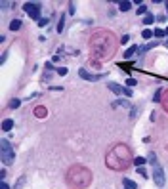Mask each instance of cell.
I'll use <instances>...</instances> for the list:
<instances>
[{"label": "cell", "instance_id": "obj_7", "mask_svg": "<svg viewBox=\"0 0 168 189\" xmlns=\"http://www.w3.org/2000/svg\"><path fill=\"white\" fill-rule=\"evenodd\" d=\"M113 107H126V109H130V101H126V99H116L115 103H113Z\"/></svg>", "mask_w": 168, "mask_h": 189}, {"label": "cell", "instance_id": "obj_21", "mask_svg": "<svg viewBox=\"0 0 168 189\" xmlns=\"http://www.w3.org/2000/svg\"><path fill=\"white\" fill-rule=\"evenodd\" d=\"M57 75H59V77H65V75H67V67H59V69H57Z\"/></svg>", "mask_w": 168, "mask_h": 189}, {"label": "cell", "instance_id": "obj_28", "mask_svg": "<svg viewBox=\"0 0 168 189\" xmlns=\"http://www.w3.org/2000/svg\"><path fill=\"white\" fill-rule=\"evenodd\" d=\"M0 189H12V187L6 184V181H2V184H0Z\"/></svg>", "mask_w": 168, "mask_h": 189}, {"label": "cell", "instance_id": "obj_14", "mask_svg": "<svg viewBox=\"0 0 168 189\" xmlns=\"http://www.w3.org/2000/svg\"><path fill=\"white\" fill-rule=\"evenodd\" d=\"M136 13H138V16H143V13L147 16V6H145V4H143V6H140V8L136 10Z\"/></svg>", "mask_w": 168, "mask_h": 189}, {"label": "cell", "instance_id": "obj_31", "mask_svg": "<svg viewBox=\"0 0 168 189\" xmlns=\"http://www.w3.org/2000/svg\"><path fill=\"white\" fill-rule=\"evenodd\" d=\"M166 6H168V2H166Z\"/></svg>", "mask_w": 168, "mask_h": 189}, {"label": "cell", "instance_id": "obj_18", "mask_svg": "<svg viewBox=\"0 0 168 189\" xmlns=\"http://www.w3.org/2000/svg\"><path fill=\"white\" fill-rule=\"evenodd\" d=\"M63 27H65V16H61V21L57 23V31H59V33H63Z\"/></svg>", "mask_w": 168, "mask_h": 189}, {"label": "cell", "instance_id": "obj_29", "mask_svg": "<svg viewBox=\"0 0 168 189\" xmlns=\"http://www.w3.org/2000/svg\"><path fill=\"white\" fill-rule=\"evenodd\" d=\"M157 21H160V23H163V21H166V16H157Z\"/></svg>", "mask_w": 168, "mask_h": 189}, {"label": "cell", "instance_id": "obj_17", "mask_svg": "<svg viewBox=\"0 0 168 189\" xmlns=\"http://www.w3.org/2000/svg\"><path fill=\"white\" fill-rule=\"evenodd\" d=\"M153 21H155V17H153L151 13H147V16H145V19H143V23H145V25H151Z\"/></svg>", "mask_w": 168, "mask_h": 189}, {"label": "cell", "instance_id": "obj_11", "mask_svg": "<svg viewBox=\"0 0 168 189\" xmlns=\"http://www.w3.org/2000/svg\"><path fill=\"white\" fill-rule=\"evenodd\" d=\"M136 50H138V46H130L126 52H124V57H132V55L136 54Z\"/></svg>", "mask_w": 168, "mask_h": 189}, {"label": "cell", "instance_id": "obj_13", "mask_svg": "<svg viewBox=\"0 0 168 189\" xmlns=\"http://www.w3.org/2000/svg\"><path fill=\"white\" fill-rule=\"evenodd\" d=\"M130 6H132L130 2H120V4H119V8H120V12H128V10H130Z\"/></svg>", "mask_w": 168, "mask_h": 189}, {"label": "cell", "instance_id": "obj_15", "mask_svg": "<svg viewBox=\"0 0 168 189\" xmlns=\"http://www.w3.org/2000/svg\"><path fill=\"white\" fill-rule=\"evenodd\" d=\"M141 36H143V38H145V40H149V38H151V36H155V34H153V31H149V29H145V31L141 33Z\"/></svg>", "mask_w": 168, "mask_h": 189}, {"label": "cell", "instance_id": "obj_16", "mask_svg": "<svg viewBox=\"0 0 168 189\" xmlns=\"http://www.w3.org/2000/svg\"><path fill=\"white\" fill-rule=\"evenodd\" d=\"M138 174H140V176H143V178H149V174H147V170H145L143 166H138Z\"/></svg>", "mask_w": 168, "mask_h": 189}, {"label": "cell", "instance_id": "obj_26", "mask_svg": "<svg viewBox=\"0 0 168 189\" xmlns=\"http://www.w3.org/2000/svg\"><path fill=\"white\" fill-rule=\"evenodd\" d=\"M128 40H130V38H128V34H124L122 38H120V42H122V44H128Z\"/></svg>", "mask_w": 168, "mask_h": 189}, {"label": "cell", "instance_id": "obj_4", "mask_svg": "<svg viewBox=\"0 0 168 189\" xmlns=\"http://www.w3.org/2000/svg\"><path fill=\"white\" fill-rule=\"evenodd\" d=\"M78 77L80 78H84V80H98L99 78V75H90L88 71H84V69H80L78 71Z\"/></svg>", "mask_w": 168, "mask_h": 189}, {"label": "cell", "instance_id": "obj_24", "mask_svg": "<svg viewBox=\"0 0 168 189\" xmlns=\"http://www.w3.org/2000/svg\"><path fill=\"white\" fill-rule=\"evenodd\" d=\"M48 21H50V19H46V17H42V19L38 21V25H40V27H44V25H48Z\"/></svg>", "mask_w": 168, "mask_h": 189}, {"label": "cell", "instance_id": "obj_3", "mask_svg": "<svg viewBox=\"0 0 168 189\" xmlns=\"http://www.w3.org/2000/svg\"><path fill=\"white\" fill-rule=\"evenodd\" d=\"M23 10L31 16L33 19H42L40 17V4H34V2H27V4H23Z\"/></svg>", "mask_w": 168, "mask_h": 189}, {"label": "cell", "instance_id": "obj_2", "mask_svg": "<svg viewBox=\"0 0 168 189\" xmlns=\"http://www.w3.org/2000/svg\"><path fill=\"white\" fill-rule=\"evenodd\" d=\"M153 180H155V184H157V187H164V184H166V178H164V170L159 166V162L157 164H153Z\"/></svg>", "mask_w": 168, "mask_h": 189}, {"label": "cell", "instance_id": "obj_10", "mask_svg": "<svg viewBox=\"0 0 168 189\" xmlns=\"http://www.w3.org/2000/svg\"><path fill=\"white\" fill-rule=\"evenodd\" d=\"M145 162H147V159H145V157H136V159H134V164H136V166H143Z\"/></svg>", "mask_w": 168, "mask_h": 189}, {"label": "cell", "instance_id": "obj_1", "mask_svg": "<svg viewBox=\"0 0 168 189\" xmlns=\"http://www.w3.org/2000/svg\"><path fill=\"white\" fill-rule=\"evenodd\" d=\"M0 159H2L4 164H12L13 162V149H12V143L8 140L0 141Z\"/></svg>", "mask_w": 168, "mask_h": 189}, {"label": "cell", "instance_id": "obj_30", "mask_svg": "<svg viewBox=\"0 0 168 189\" xmlns=\"http://www.w3.org/2000/svg\"><path fill=\"white\" fill-rule=\"evenodd\" d=\"M166 34H168V27H166Z\"/></svg>", "mask_w": 168, "mask_h": 189}, {"label": "cell", "instance_id": "obj_6", "mask_svg": "<svg viewBox=\"0 0 168 189\" xmlns=\"http://www.w3.org/2000/svg\"><path fill=\"white\" fill-rule=\"evenodd\" d=\"M12 128H13V120H12V119H6V120L2 122V130H4V132H10Z\"/></svg>", "mask_w": 168, "mask_h": 189}, {"label": "cell", "instance_id": "obj_12", "mask_svg": "<svg viewBox=\"0 0 168 189\" xmlns=\"http://www.w3.org/2000/svg\"><path fill=\"white\" fill-rule=\"evenodd\" d=\"M157 46V42H149L147 46H143V48H140V54H145L147 52V50H151V48H155Z\"/></svg>", "mask_w": 168, "mask_h": 189}, {"label": "cell", "instance_id": "obj_19", "mask_svg": "<svg viewBox=\"0 0 168 189\" xmlns=\"http://www.w3.org/2000/svg\"><path fill=\"white\" fill-rule=\"evenodd\" d=\"M153 34L159 36V38H163V36L166 34V31H163V29H157V31H153Z\"/></svg>", "mask_w": 168, "mask_h": 189}, {"label": "cell", "instance_id": "obj_20", "mask_svg": "<svg viewBox=\"0 0 168 189\" xmlns=\"http://www.w3.org/2000/svg\"><path fill=\"white\" fill-rule=\"evenodd\" d=\"M19 105H21V101H19V99H12V101H10V107H12V109H17Z\"/></svg>", "mask_w": 168, "mask_h": 189}, {"label": "cell", "instance_id": "obj_22", "mask_svg": "<svg viewBox=\"0 0 168 189\" xmlns=\"http://www.w3.org/2000/svg\"><path fill=\"white\" fill-rule=\"evenodd\" d=\"M23 184H25V178H19L17 184H16V189H21V187H23Z\"/></svg>", "mask_w": 168, "mask_h": 189}, {"label": "cell", "instance_id": "obj_25", "mask_svg": "<svg viewBox=\"0 0 168 189\" xmlns=\"http://www.w3.org/2000/svg\"><path fill=\"white\" fill-rule=\"evenodd\" d=\"M124 96H128V98H132V88H124Z\"/></svg>", "mask_w": 168, "mask_h": 189}, {"label": "cell", "instance_id": "obj_5", "mask_svg": "<svg viewBox=\"0 0 168 189\" xmlns=\"http://www.w3.org/2000/svg\"><path fill=\"white\" fill-rule=\"evenodd\" d=\"M107 86H109V90H111V92H115V94H116V96H119V94H124V88H120V86H119V84H115V82H109Z\"/></svg>", "mask_w": 168, "mask_h": 189}, {"label": "cell", "instance_id": "obj_9", "mask_svg": "<svg viewBox=\"0 0 168 189\" xmlns=\"http://www.w3.org/2000/svg\"><path fill=\"white\" fill-rule=\"evenodd\" d=\"M21 29V21L19 19H13L12 23H10V31H19Z\"/></svg>", "mask_w": 168, "mask_h": 189}, {"label": "cell", "instance_id": "obj_8", "mask_svg": "<svg viewBox=\"0 0 168 189\" xmlns=\"http://www.w3.org/2000/svg\"><path fill=\"white\" fill-rule=\"evenodd\" d=\"M124 187H126V189H138V184L132 181L130 178H124Z\"/></svg>", "mask_w": 168, "mask_h": 189}, {"label": "cell", "instance_id": "obj_27", "mask_svg": "<svg viewBox=\"0 0 168 189\" xmlns=\"http://www.w3.org/2000/svg\"><path fill=\"white\" fill-rule=\"evenodd\" d=\"M153 101H160V90H157V94H155V98H153Z\"/></svg>", "mask_w": 168, "mask_h": 189}, {"label": "cell", "instance_id": "obj_23", "mask_svg": "<svg viewBox=\"0 0 168 189\" xmlns=\"http://www.w3.org/2000/svg\"><path fill=\"white\" fill-rule=\"evenodd\" d=\"M126 86H128V88H132V86H136V80H134V78H128V80H126Z\"/></svg>", "mask_w": 168, "mask_h": 189}]
</instances>
